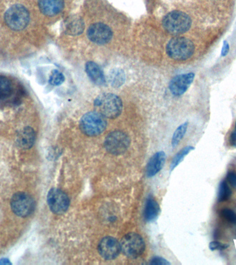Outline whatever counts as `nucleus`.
<instances>
[{"label":"nucleus","instance_id":"2eb2a0df","mask_svg":"<svg viewBox=\"0 0 236 265\" xmlns=\"http://www.w3.org/2000/svg\"><path fill=\"white\" fill-rule=\"evenodd\" d=\"M85 71L90 81L97 85H104L106 83L105 76L102 69L94 62H86Z\"/></svg>","mask_w":236,"mask_h":265},{"label":"nucleus","instance_id":"aec40b11","mask_svg":"<svg viewBox=\"0 0 236 265\" xmlns=\"http://www.w3.org/2000/svg\"><path fill=\"white\" fill-rule=\"evenodd\" d=\"M84 24L80 18H72L69 20L66 26V32L67 34L77 35L81 34L84 31Z\"/></svg>","mask_w":236,"mask_h":265},{"label":"nucleus","instance_id":"1a4fd4ad","mask_svg":"<svg viewBox=\"0 0 236 265\" xmlns=\"http://www.w3.org/2000/svg\"><path fill=\"white\" fill-rule=\"evenodd\" d=\"M47 202L51 211L57 215L65 213L70 204L68 195L61 189L57 188H51L49 191Z\"/></svg>","mask_w":236,"mask_h":265},{"label":"nucleus","instance_id":"7ed1b4c3","mask_svg":"<svg viewBox=\"0 0 236 265\" xmlns=\"http://www.w3.org/2000/svg\"><path fill=\"white\" fill-rule=\"evenodd\" d=\"M166 49L169 58L177 61H184L193 56L195 46L189 39L177 37L168 42Z\"/></svg>","mask_w":236,"mask_h":265},{"label":"nucleus","instance_id":"bb28decb","mask_svg":"<svg viewBox=\"0 0 236 265\" xmlns=\"http://www.w3.org/2000/svg\"><path fill=\"white\" fill-rule=\"evenodd\" d=\"M227 181L236 189V173L234 172H228L227 175Z\"/></svg>","mask_w":236,"mask_h":265},{"label":"nucleus","instance_id":"393cba45","mask_svg":"<svg viewBox=\"0 0 236 265\" xmlns=\"http://www.w3.org/2000/svg\"><path fill=\"white\" fill-rule=\"evenodd\" d=\"M221 216L224 219L227 220L232 224H236V213L233 210L224 209L222 210Z\"/></svg>","mask_w":236,"mask_h":265},{"label":"nucleus","instance_id":"f8f14e48","mask_svg":"<svg viewBox=\"0 0 236 265\" xmlns=\"http://www.w3.org/2000/svg\"><path fill=\"white\" fill-rule=\"evenodd\" d=\"M194 78L195 74L193 73L181 74L175 76L171 80L168 85L170 91L175 96L183 95L191 86Z\"/></svg>","mask_w":236,"mask_h":265},{"label":"nucleus","instance_id":"4468645a","mask_svg":"<svg viewBox=\"0 0 236 265\" xmlns=\"http://www.w3.org/2000/svg\"><path fill=\"white\" fill-rule=\"evenodd\" d=\"M165 161H166V154L164 151H159L154 154L147 164V176L148 177H152L156 175L162 169Z\"/></svg>","mask_w":236,"mask_h":265},{"label":"nucleus","instance_id":"c756f323","mask_svg":"<svg viewBox=\"0 0 236 265\" xmlns=\"http://www.w3.org/2000/svg\"><path fill=\"white\" fill-rule=\"evenodd\" d=\"M229 51H230V45H229L228 42L227 41L224 42L223 49H222L221 56L223 57L226 56L228 54Z\"/></svg>","mask_w":236,"mask_h":265},{"label":"nucleus","instance_id":"b1692460","mask_svg":"<svg viewBox=\"0 0 236 265\" xmlns=\"http://www.w3.org/2000/svg\"><path fill=\"white\" fill-rule=\"evenodd\" d=\"M65 76L58 70H53L50 75L49 82L53 86H59L65 82Z\"/></svg>","mask_w":236,"mask_h":265},{"label":"nucleus","instance_id":"f03ea898","mask_svg":"<svg viewBox=\"0 0 236 265\" xmlns=\"http://www.w3.org/2000/svg\"><path fill=\"white\" fill-rule=\"evenodd\" d=\"M162 25L170 34L178 35L189 31L191 26V19L185 12L173 10L164 16Z\"/></svg>","mask_w":236,"mask_h":265},{"label":"nucleus","instance_id":"412c9836","mask_svg":"<svg viewBox=\"0 0 236 265\" xmlns=\"http://www.w3.org/2000/svg\"><path fill=\"white\" fill-rule=\"evenodd\" d=\"M188 124L189 123L187 122H184V123L179 126L177 129L175 130L171 140L172 147L173 148L176 147L178 144L180 143L181 140L183 139L184 135H185L186 131H187Z\"/></svg>","mask_w":236,"mask_h":265},{"label":"nucleus","instance_id":"6ab92c4d","mask_svg":"<svg viewBox=\"0 0 236 265\" xmlns=\"http://www.w3.org/2000/svg\"><path fill=\"white\" fill-rule=\"evenodd\" d=\"M110 85L115 88H119L124 85L125 82V74L121 69L115 68L110 71L109 75Z\"/></svg>","mask_w":236,"mask_h":265},{"label":"nucleus","instance_id":"cd10ccee","mask_svg":"<svg viewBox=\"0 0 236 265\" xmlns=\"http://www.w3.org/2000/svg\"><path fill=\"white\" fill-rule=\"evenodd\" d=\"M151 265H169L170 263L168 262L167 261H166V260L164 259H161V258L159 257H155L150 262Z\"/></svg>","mask_w":236,"mask_h":265},{"label":"nucleus","instance_id":"a878e982","mask_svg":"<svg viewBox=\"0 0 236 265\" xmlns=\"http://www.w3.org/2000/svg\"><path fill=\"white\" fill-rule=\"evenodd\" d=\"M209 249L211 251L223 250L229 247L228 245H224L218 241H213L209 243Z\"/></svg>","mask_w":236,"mask_h":265},{"label":"nucleus","instance_id":"6e6552de","mask_svg":"<svg viewBox=\"0 0 236 265\" xmlns=\"http://www.w3.org/2000/svg\"><path fill=\"white\" fill-rule=\"evenodd\" d=\"M104 147L111 154H123L130 145V138L125 133L115 131L110 133L104 140Z\"/></svg>","mask_w":236,"mask_h":265},{"label":"nucleus","instance_id":"f257e3e1","mask_svg":"<svg viewBox=\"0 0 236 265\" xmlns=\"http://www.w3.org/2000/svg\"><path fill=\"white\" fill-rule=\"evenodd\" d=\"M96 111L107 118L114 119L121 114L122 102L118 95L113 93H103L94 101Z\"/></svg>","mask_w":236,"mask_h":265},{"label":"nucleus","instance_id":"a211bd4d","mask_svg":"<svg viewBox=\"0 0 236 265\" xmlns=\"http://www.w3.org/2000/svg\"><path fill=\"white\" fill-rule=\"evenodd\" d=\"M159 211V204L157 201L152 197L147 199L145 209V218L147 222L155 220L158 215Z\"/></svg>","mask_w":236,"mask_h":265},{"label":"nucleus","instance_id":"dca6fc26","mask_svg":"<svg viewBox=\"0 0 236 265\" xmlns=\"http://www.w3.org/2000/svg\"><path fill=\"white\" fill-rule=\"evenodd\" d=\"M36 135L31 127L23 128L17 136V143L19 147L24 149H31L34 145Z\"/></svg>","mask_w":236,"mask_h":265},{"label":"nucleus","instance_id":"20e7f679","mask_svg":"<svg viewBox=\"0 0 236 265\" xmlns=\"http://www.w3.org/2000/svg\"><path fill=\"white\" fill-rule=\"evenodd\" d=\"M107 127L106 117L97 111H90L83 115L79 122V127L88 136H97L105 131Z\"/></svg>","mask_w":236,"mask_h":265},{"label":"nucleus","instance_id":"9b49d317","mask_svg":"<svg viewBox=\"0 0 236 265\" xmlns=\"http://www.w3.org/2000/svg\"><path fill=\"white\" fill-rule=\"evenodd\" d=\"M121 252L120 243L115 238L106 236L101 240L98 245L99 255L106 261L116 259Z\"/></svg>","mask_w":236,"mask_h":265},{"label":"nucleus","instance_id":"4be33fe9","mask_svg":"<svg viewBox=\"0 0 236 265\" xmlns=\"http://www.w3.org/2000/svg\"><path fill=\"white\" fill-rule=\"evenodd\" d=\"M232 191L226 181L223 180L220 183L218 188V202H222L228 200L232 196Z\"/></svg>","mask_w":236,"mask_h":265},{"label":"nucleus","instance_id":"9d476101","mask_svg":"<svg viewBox=\"0 0 236 265\" xmlns=\"http://www.w3.org/2000/svg\"><path fill=\"white\" fill-rule=\"evenodd\" d=\"M87 36L91 42L96 44L109 43L113 37L111 28L103 23H95L90 25L87 31Z\"/></svg>","mask_w":236,"mask_h":265},{"label":"nucleus","instance_id":"f3484780","mask_svg":"<svg viewBox=\"0 0 236 265\" xmlns=\"http://www.w3.org/2000/svg\"><path fill=\"white\" fill-rule=\"evenodd\" d=\"M13 92L14 87L10 80L0 76V101L10 98Z\"/></svg>","mask_w":236,"mask_h":265},{"label":"nucleus","instance_id":"c85d7f7f","mask_svg":"<svg viewBox=\"0 0 236 265\" xmlns=\"http://www.w3.org/2000/svg\"><path fill=\"white\" fill-rule=\"evenodd\" d=\"M230 145H232V147L236 148V122L235 129H234L233 132L232 133V134H231L230 136Z\"/></svg>","mask_w":236,"mask_h":265},{"label":"nucleus","instance_id":"423d86ee","mask_svg":"<svg viewBox=\"0 0 236 265\" xmlns=\"http://www.w3.org/2000/svg\"><path fill=\"white\" fill-rule=\"evenodd\" d=\"M121 252L129 259H137L144 253L145 244L143 238L136 233H130L124 236L120 242Z\"/></svg>","mask_w":236,"mask_h":265},{"label":"nucleus","instance_id":"5701e85b","mask_svg":"<svg viewBox=\"0 0 236 265\" xmlns=\"http://www.w3.org/2000/svg\"><path fill=\"white\" fill-rule=\"evenodd\" d=\"M193 150H194V147H191V146H188V147H184V149H182L180 152L177 153L175 155V157H174L173 161H172L171 170L173 171L181 162L183 161L186 155L189 154Z\"/></svg>","mask_w":236,"mask_h":265},{"label":"nucleus","instance_id":"39448f33","mask_svg":"<svg viewBox=\"0 0 236 265\" xmlns=\"http://www.w3.org/2000/svg\"><path fill=\"white\" fill-rule=\"evenodd\" d=\"M29 20V12L23 5H12L4 14L5 22L13 31L24 29L28 26Z\"/></svg>","mask_w":236,"mask_h":265},{"label":"nucleus","instance_id":"0eeeda50","mask_svg":"<svg viewBox=\"0 0 236 265\" xmlns=\"http://www.w3.org/2000/svg\"><path fill=\"white\" fill-rule=\"evenodd\" d=\"M10 207L15 215L25 218L29 216L35 211V202L28 193L18 192L12 197Z\"/></svg>","mask_w":236,"mask_h":265},{"label":"nucleus","instance_id":"ddd939ff","mask_svg":"<svg viewBox=\"0 0 236 265\" xmlns=\"http://www.w3.org/2000/svg\"><path fill=\"white\" fill-rule=\"evenodd\" d=\"M64 6V0H38L40 11L49 17L59 14L63 9Z\"/></svg>","mask_w":236,"mask_h":265}]
</instances>
